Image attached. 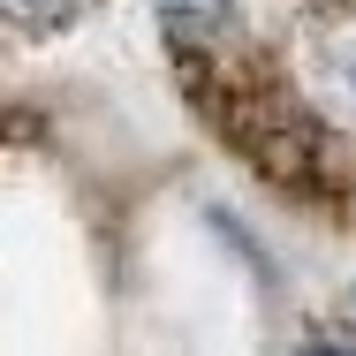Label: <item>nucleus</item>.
Segmentation results:
<instances>
[{
	"instance_id": "f257e3e1",
	"label": "nucleus",
	"mask_w": 356,
	"mask_h": 356,
	"mask_svg": "<svg viewBox=\"0 0 356 356\" xmlns=\"http://www.w3.org/2000/svg\"><path fill=\"white\" fill-rule=\"evenodd\" d=\"M159 23L175 31V46H182V54H205V46L227 38L235 0H159Z\"/></svg>"
},
{
	"instance_id": "f03ea898",
	"label": "nucleus",
	"mask_w": 356,
	"mask_h": 356,
	"mask_svg": "<svg viewBox=\"0 0 356 356\" xmlns=\"http://www.w3.org/2000/svg\"><path fill=\"white\" fill-rule=\"evenodd\" d=\"M83 8L91 0H0V23H15V31H69Z\"/></svg>"
},
{
	"instance_id": "7ed1b4c3",
	"label": "nucleus",
	"mask_w": 356,
	"mask_h": 356,
	"mask_svg": "<svg viewBox=\"0 0 356 356\" xmlns=\"http://www.w3.org/2000/svg\"><path fill=\"white\" fill-rule=\"evenodd\" d=\"M303 356H356V341H311Z\"/></svg>"
}]
</instances>
